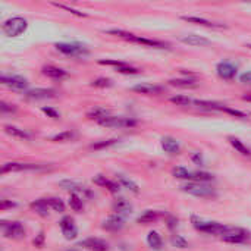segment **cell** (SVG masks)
Segmentation results:
<instances>
[{
	"mask_svg": "<svg viewBox=\"0 0 251 251\" xmlns=\"http://www.w3.org/2000/svg\"><path fill=\"white\" fill-rule=\"evenodd\" d=\"M191 224L197 231L209 234V235H218L219 238L224 235V232L228 228V225H224V224H219L215 221H204L197 216H191Z\"/></svg>",
	"mask_w": 251,
	"mask_h": 251,
	"instance_id": "obj_1",
	"label": "cell"
},
{
	"mask_svg": "<svg viewBox=\"0 0 251 251\" xmlns=\"http://www.w3.org/2000/svg\"><path fill=\"white\" fill-rule=\"evenodd\" d=\"M221 240L228 244H246L251 240V234L250 231L240 226H228Z\"/></svg>",
	"mask_w": 251,
	"mask_h": 251,
	"instance_id": "obj_2",
	"label": "cell"
},
{
	"mask_svg": "<svg viewBox=\"0 0 251 251\" xmlns=\"http://www.w3.org/2000/svg\"><path fill=\"white\" fill-rule=\"evenodd\" d=\"M26 28H28V22H26V19H24L21 16L10 18V19L4 21L3 25H1V31L7 37H18L22 32H25Z\"/></svg>",
	"mask_w": 251,
	"mask_h": 251,
	"instance_id": "obj_3",
	"label": "cell"
},
{
	"mask_svg": "<svg viewBox=\"0 0 251 251\" xmlns=\"http://www.w3.org/2000/svg\"><path fill=\"white\" fill-rule=\"evenodd\" d=\"M181 190L190 196H194V197H215L216 193L212 187L206 185V184H201V182H188V184H184L181 185Z\"/></svg>",
	"mask_w": 251,
	"mask_h": 251,
	"instance_id": "obj_4",
	"label": "cell"
},
{
	"mask_svg": "<svg viewBox=\"0 0 251 251\" xmlns=\"http://www.w3.org/2000/svg\"><path fill=\"white\" fill-rule=\"evenodd\" d=\"M56 50L66 54V56H74V57H79V56H85L88 54V49L84 44L79 43H56L54 44Z\"/></svg>",
	"mask_w": 251,
	"mask_h": 251,
	"instance_id": "obj_5",
	"label": "cell"
},
{
	"mask_svg": "<svg viewBox=\"0 0 251 251\" xmlns=\"http://www.w3.org/2000/svg\"><path fill=\"white\" fill-rule=\"evenodd\" d=\"M1 228H3V235L6 238H9V240H22V238H25V226L18 221L1 222Z\"/></svg>",
	"mask_w": 251,
	"mask_h": 251,
	"instance_id": "obj_6",
	"label": "cell"
},
{
	"mask_svg": "<svg viewBox=\"0 0 251 251\" xmlns=\"http://www.w3.org/2000/svg\"><path fill=\"white\" fill-rule=\"evenodd\" d=\"M101 126L106 128H131L137 125V121L132 118H124V116H106L99 122Z\"/></svg>",
	"mask_w": 251,
	"mask_h": 251,
	"instance_id": "obj_7",
	"label": "cell"
},
{
	"mask_svg": "<svg viewBox=\"0 0 251 251\" xmlns=\"http://www.w3.org/2000/svg\"><path fill=\"white\" fill-rule=\"evenodd\" d=\"M46 165H37V163H19V162H7L1 165V174L9 172H22V171H38L44 169Z\"/></svg>",
	"mask_w": 251,
	"mask_h": 251,
	"instance_id": "obj_8",
	"label": "cell"
},
{
	"mask_svg": "<svg viewBox=\"0 0 251 251\" xmlns=\"http://www.w3.org/2000/svg\"><path fill=\"white\" fill-rule=\"evenodd\" d=\"M0 81H1L3 85L12 88L15 91H24L28 87V81L24 76H19V75H1Z\"/></svg>",
	"mask_w": 251,
	"mask_h": 251,
	"instance_id": "obj_9",
	"label": "cell"
},
{
	"mask_svg": "<svg viewBox=\"0 0 251 251\" xmlns=\"http://www.w3.org/2000/svg\"><path fill=\"white\" fill-rule=\"evenodd\" d=\"M59 226H60V231H62V234H63V237L66 240H75L78 237L76 224H75V221L71 216L62 218V221L59 222Z\"/></svg>",
	"mask_w": 251,
	"mask_h": 251,
	"instance_id": "obj_10",
	"label": "cell"
},
{
	"mask_svg": "<svg viewBox=\"0 0 251 251\" xmlns=\"http://www.w3.org/2000/svg\"><path fill=\"white\" fill-rule=\"evenodd\" d=\"M237 71H238L237 65H234V63H231V62H221V63H218V66H216V72H218L219 78L226 79V81L234 79L235 75H237Z\"/></svg>",
	"mask_w": 251,
	"mask_h": 251,
	"instance_id": "obj_11",
	"label": "cell"
},
{
	"mask_svg": "<svg viewBox=\"0 0 251 251\" xmlns=\"http://www.w3.org/2000/svg\"><path fill=\"white\" fill-rule=\"evenodd\" d=\"M56 96V91L51 88H32L25 91V99L26 100H46L51 99Z\"/></svg>",
	"mask_w": 251,
	"mask_h": 251,
	"instance_id": "obj_12",
	"label": "cell"
},
{
	"mask_svg": "<svg viewBox=\"0 0 251 251\" xmlns=\"http://www.w3.org/2000/svg\"><path fill=\"white\" fill-rule=\"evenodd\" d=\"M59 187L63 188V190L72 191L74 194H78V196H79V193H82V194H85V196H91V191H90L85 185H82V184H79V182H76V181L63 179V181L59 182Z\"/></svg>",
	"mask_w": 251,
	"mask_h": 251,
	"instance_id": "obj_13",
	"label": "cell"
},
{
	"mask_svg": "<svg viewBox=\"0 0 251 251\" xmlns=\"http://www.w3.org/2000/svg\"><path fill=\"white\" fill-rule=\"evenodd\" d=\"M128 41L138 43V44H144V46H149V47H154V49H169V44H168V43H163V41H159V40H151V38L138 37V35H135V34H132V32H131Z\"/></svg>",
	"mask_w": 251,
	"mask_h": 251,
	"instance_id": "obj_14",
	"label": "cell"
},
{
	"mask_svg": "<svg viewBox=\"0 0 251 251\" xmlns=\"http://www.w3.org/2000/svg\"><path fill=\"white\" fill-rule=\"evenodd\" d=\"M124 226H125V221H124L122 216H119V215L109 216V218L103 222V225H101V228L106 229V231H109V232H118V231H121Z\"/></svg>",
	"mask_w": 251,
	"mask_h": 251,
	"instance_id": "obj_15",
	"label": "cell"
},
{
	"mask_svg": "<svg viewBox=\"0 0 251 251\" xmlns=\"http://www.w3.org/2000/svg\"><path fill=\"white\" fill-rule=\"evenodd\" d=\"M179 40H181L184 44L194 46V47H204V46H209V44H210V40H207L206 37L197 35V34H188V35H182Z\"/></svg>",
	"mask_w": 251,
	"mask_h": 251,
	"instance_id": "obj_16",
	"label": "cell"
},
{
	"mask_svg": "<svg viewBox=\"0 0 251 251\" xmlns=\"http://www.w3.org/2000/svg\"><path fill=\"white\" fill-rule=\"evenodd\" d=\"M41 74L51 78V79H63L68 76V72L62 68H57V66H53V65H46L41 68Z\"/></svg>",
	"mask_w": 251,
	"mask_h": 251,
	"instance_id": "obj_17",
	"label": "cell"
},
{
	"mask_svg": "<svg viewBox=\"0 0 251 251\" xmlns=\"http://www.w3.org/2000/svg\"><path fill=\"white\" fill-rule=\"evenodd\" d=\"M79 247H85L93 251H107V243L100 238H87L79 243Z\"/></svg>",
	"mask_w": 251,
	"mask_h": 251,
	"instance_id": "obj_18",
	"label": "cell"
},
{
	"mask_svg": "<svg viewBox=\"0 0 251 251\" xmlns=\"http://www.w3.org/2000/svg\"><path fill=\"white\" fill-rule=\"evenodd\" d=\"M135 93L140 94H160L163 91V87L160 85H154V84H149V82H143V84H137L131 88Z\"/></svg>",
	"mask_w": 251,
	"mask_h": 251,
	"instance_id": "obj_19",
	"label": "cell"
},
{
	"mask_svg": "<svg viewBox=\"0 0 251 251\" xmlns=\"http://www.w3.org/2000/svg\"><path fill=\"white\" fill-rule=\"evenodd\" d=\"M93 181H94V184H97V185H100V187H103V188H107L110 193H118L119 188H121V185H119L118 182H113V181L107 179L104 175H96V176L93 178Z\"/></svg>",
	"mask_w": 251,
	"mask_h": 251,
	"instance_id": "obj_20",
	"label": "cell"
},
{
	"mask_svg": "<svg viewBox=\"0 0 251 251\" xmlns=\"http://www.w3.org/2000/svg\"><path fill=\"white\" fill-rule=\"evenodd\" d=\"M181 18L184 21H187V22L197 24V25H203V26H207V28H226V25H224V24H216V22H212L209 19L199 18V16H181Z\"/></svg>",
	"mask_w": 251,
	"mask_h": 251,
	"instance_id": "obj_21",
	"label": "cell"
},
{
	"mask_svg": "<svg viewBox=\"0 0 251 251\" xmlns=\"http://www.w3.org/2000/svg\"><path fill=\"white\" fill-rule=\"evenodd\" d=\"M162 147L169 154H178L179 150H181V146H179L178 140H175L172 137H163L162 138Z\"/></svg>",
	"mask_w": 251,
	"mask_h": 251,
	"instance_id": "obj_22",
	"label": "cell"
},
{
	"mask_svg": "<svg viewBox=\"0 0 251 251\" xmlns=\"http://www.w3.org/2000/svg\"><path fill=\"white\" fill-rule=\"evenodd\" d=\"M29 207H31L37 215H40V216H43V218L49 216V209H50V207H49L46 199H38V200L32 201V203L29 204Z\"/></svg>",
	"mask_w": 251,
	"mask_h": 251,
	"instance_id": "obj_23",
	"label": "cell"
},
{
	"mask_svg": "<svg viewBox=\"0 0 251 251\" xmlns=\"http://www.w3.org/2000/svg\"><path fill=\"white\" fill-rule=\"evenodd\" d=\"M116 181H118V184L121 187L129 190L131 193H134V194H138L140 193V187L134 181H131L128 176H125V175H116Z\"/></svg>",
	"mask_w": 251,
	"mask_h": 251,
	"instance_id": "obj_24",
	"label": "cell"
},
{
	"mask_svg": "<svg viewBox=\"0 0 251 251\" xmlns=\"http://www.w3.org/2000/svg\"><path fill=\"white\" fill-rule=\"evenodd\" d=\"M113 210L121 216V215L131 213L132 206H131V203H129L128 200H125V199H118V200H115V203H113Z\"/></svg>",
	"mask_w": 251,
	"mask_h": 251,
	"instance_id": "obj_25",
	"label": "cell"
},
{
	"mask_svg": "<svg viewBox=\"0 0 251 251\" xmlns=\"http://www.w3.org/2000/svg\"><path fill=\"white\" fill-rule=\"evenodd\" d=\"M169 84L174 85V87L191 88V87H196L197 85V79L194 76H190V78H175V79H171Z\"/></svg>",
	"mask_w": 251,
	"mask_h": 251,
	"instance_id": "obj_26",
	"label": "cell"
},
{
	"mask_svg": "<svg viewBox=\"0 0 251 251\" xmlns=\"http://www.w3.org/2000/svg\"><path fill=\"white\" fill-rule=\"evenodd\" d=\"M159 212H156V210H146L141 216H138V219H137V222L140 224V225H149V224H153V222H156L157 219H159Z\"/></svg>",
	"mask_w": 251,
	"mask_h": 251,
	"instance_id": "obj_27",
	"label": "cell"
},
{
	"mask_svg": "<svg viewBox=\"0 0 251 251\" xmlns=\"http://www.w3.org/2000/svg\"><path fill=\"white\" fill-rule=\"evenodd\" d=\"M147 244H149L153 250H160V249L163 247V240H162V237H160L159 232L151 231V232H149V235H147Z\"/></svg>",
	"mask_w": 251,
	"mask_h": 251,
	"instance_id": "obj_28",
	"label": "cell"
},
{
	"mask_svg": "<svg viewBox=\"0 0 251 251\" xmlns=\"http://www.w3.org/2000/svg\"><path fill=\"white\" fill-rule=\"evenodd\" d=\"M194 106L200 107V109H206V110H225L224 104L215 103V101H206V100H194L193 101Z\"/></svg>",
	"mask_w": 251,
	"mask_h": 251,
	"instance_id": "obj_29",
	"label": "cell"
},
{
	"mask_svg": "<svg viewBox=\"0 0 251 251\" xmlns=\"http://www.w3.org/2000/svg\"><path fill=\"white\" fill-rule=\"evenodd\" d=\"M4 131L9 135L16 137V138H21V140H29L31 138V135L26 131H24V129H21L18 126H13V125H4Z\"/></svg>",
	"mask_w": 251,
	"mask_h": 251,
	"instance_id": "obj_30",
	"label": "cell"
},
{
	"mask_svg": "<svg viewBox=\"0 0 251 251\" xmlns=\"http://www.w3.org/2000/svg\"><path fill=\"white\" fill-rule=\"evenodd\" d=\"M228 140H229L231 146H232L238 153H241L243 156H251V150L243 143V141H241V140H238V138H235V137H229Z\"/></svg>",
	"mask_w": 251,
	"mask_h": 251,
	"instance_id": "obj_31",
	"label": "cell"
},
{
	"mask_svg": "<svg viewBox=\"0 0 251 251\" xmlns=\"http://www.w3.org/2000/svg\"><path fill=\"white\" fill-rule=\"evenodd\" d=\"M106 116H109V110L104 109V107H94L93 110H90L87 113V118L88 119H94L97 122H100L101 119H104Z\"/></svg>",
	"mask_w": 251,
	"mask_h": 251,
	"instance_id": "obj_32",
	"label": "cell"
},
{
	"mask_svg": "<svg viewBox=\"0 0 251 251\" xmlns=\"http://www.w3.org/2000/svg\"><path fill=\"white\" fill-rule=\"evenodd\" d=\"M68 203H69V206H71V209H72L74 212H78V213H79V212H82V209H84L82 199H81L78 194H74V193H71Z\"/></svg>",
	"mask_w": 251,
	"mask_h": 251,
	"instance_id": "obj_33",
	"label": "cell"
},
{
	"mask_svg": "<svg viewBox=\"0 0 251 251\" xmlns=\"http://www.w3.org/2000/svg\"><path fill=\"white\" fill-rule=\"evenodd\" d=\"M46 201H47V204H49V207L51 210H54L57 213H63L65 212V203L60 199H57V197H49V199H46Z\"/></svg>",
	"mask_w": 251,
	"mask_h": 251,
	"instance_id": "obj_34",
	"label": "cell"
},
{
	"mask_svg": "<svg viewBox=\"0 0 251 251\" xmlns=\"http://www.w3.org/2000/svg\"><path fill=\"white\" fill-rule=\"evenodd\" d=\"M76 138V132L75 131H63L54 137H51V141L54 143H65V141H72Z\"/></svg>",
	"mask_w": 251,
	"mask_h": 251,
	"instance_id": "obj_35",
	"label": "cell"
},
{
	"mask_svg": "<svg viewBox=\"0 0 251 251\" xmlns=\"http://www.w3.org/2000/svg\"><path fill=\"white\" fill-rule=\"evenodd\" d=\"M191 181L193 182H209V181H213V175L209 174V172H191Z\"/></svg>",
	"mask_w": 251,
	"mask_h": 251,
	"instance_id": "obj_36",
	"label": "cell"
},
{
	"mask_svg": "<svg viewBox=\"0 0 251 251\" xmlns=\"http://www.w3.org/2000/svg\"><path fill=\"white\" fill-rule=\"evenodd\" d=\"M172 175H174L175 178H178V179H188V181H191V172H190L188 169L182 168V166L174 168V169H172Z\"/></svg>",
	"mask_w": 251,
	"mask_h": 251,
	"instance_id": "obj_37",
	"label": "cell"
},
{
	"mask_svg": "<svg viewBox=\"0 0 251 251\" xmlns=\"http://www.w3.org/2000/svg\"><path fill=\"white\" fill-rule=\"evenodd\" d=\"M119 140L118 138H110V140H101V141H97V143H93L90 146V149L93 150H101V149H106V147H110L113 144H116Z\"/></svg>",
	"mask_w": 251,
	"mask_h": 251,
	"instance_id": "obj_38",
	"label": "cell"
},
{
	"mask_svg": "<svg viewBox=\"0 0 251 251\" xmlns=\"http://www.w3.org/2000/svg\"><path fill=\"white\" fill-rule=\"evenodd\" d=\"M112 85H113V81L110 78H97L91 81V87H96V88H109Z\"/></svg>",
	"mask_w": 251,
	"mask_h": 251,
	"instance_id": "obj_39",
	"label": "cell"
},
{
	"mask_svg": "<svg viewBox=\"0 0 251 251\" xmlns=\"http://www.w3.org/2000/svg\"><path fill=\"white\" fill-rule=\"evenodd\" d=\"M171 101L178 104V106H188V104H193V99H190L188 96H174L171 97Z\"/></svg>",
	"mask_w": 251,
	"mask_h": 251,
	"instance_id": "obj_40",
	"label": "cell"
},
{
	"mask_svg": "<svg viewBox=\"0 0 251 251\" xmlns=\"http://www.w3.org/2000/svg\"><path fill=\"white\" fill-rule=\"evenodd\" d=\"M172 246L174 247H178V249H188V241L184 238V237H181V235H174L172 237Z\"/></svg>",
	"mask_w": 251,
	"mask_h": 251,
	"instance_id": "obj_41",
	"label": "cell"
},
{
	"mask_svg": "<svg viewBox=\"0 0 251 251\" xmlns=\"http://www.w3.org/2000/svg\"><path fill=\"white\" fill-rule=\"evenodd\" d=\"M53 6H56V7H60V9H63V10H68V12H71L72 15H75V16H79V18H85V16H87V13H84V12H79V10L74 9V7H69V6H66V4H62V3H53Z\"/></svg>",
	"mask_w": 251,
	"mask_h": 251,
	"instance_id": "obj_42",
	"label": "cell"
},
{
	"mask_svg": "<svg viewBox=\"0 0 251 251\" xmlns=\"http://www.w3.org/2000/svg\"><path fill=\"white\" fill-rule=\"evenodd\" d=\"M116 71H118L119 74H126V75H135V74H138V72H140L137 68H134V66H129V65H125V66L116 68Z\"/></svg>",
	"mask_w": 251,
	"mask_h": 251,
	"instance_id": "obj_43",
	"label": "cell"
},
{
	"mask_svg": "<svg viewBox=\"0 0 251 251\" xmlns=\"http://www.w3.org/2000/svg\"><path fill=\"white\" fill-rule=\"evenodd\" d=\"M99 63H100V65H110V66H115V68H121V66H125V65H126L125 62H121V60H109V59H106V60H99Z\"/></svg>",
	"mask_w": 251,
	"mask_h": 251,
	"instance_id": "obj_44",
	"label": "cell"
},
{
	"mask_svg": "<svg viewBox=\"0 0 251 251\" xmlns=\"http://www.w3.org/2000/svg\"><path fill=\"white\" fill-rule=\"evenodd\" d=\"M41 110H43L47 116H50V118H53V119H59V118H60L59 112H56V110L51 109V107H43Z\"/></svg>",
	"mask_w": 251,
	"mask_h": 251,
	"instance_id": "obj_45",
	"label": "cell"
},
{
	"mask_svg": "<svg viewBox=\"0 0 251 251\" xmlns=\"http://www.w3.org/2000/svg\"><path fill=\"white\" fill-rule=\"evenodd\" d=\"M0 110H1V113H7V112H15L16 107L13 104H7V103L1 101L0 103Z\"/></svg>",
	"mask_w": 251,
	"mask_h": 251,
	"instance_id": "obj_46",
	"label": "cell"
},
{
	"mask_svg": "<svg viewBox=\"0 0 251 251\" xmlns=\"http://www.w3.org/2000/svg\"><path fill=\"white\" fill-rule=\"evenodd\" d=\"M12 207H16V203H15V201H9V200H1V201H0V209H1V210L12 209Z\"/></svg>",
	"mask_w": 251,
	"mask_h": 251,
	"instance_id": "obj_47",
	"label": "cell"
},
{
	"mask_svg": "<svg viewBox=\"0 0 251 251\" xmlns=\"http://www.w3.org/2000/svg\"><path fill=\"white\" fill-rule=\"evenodd\" d=\"M225 112H228V113H231V115H234V116H238V118H247L246 113H243V112H240V110L229 109V107H225Z\"/></svg>",
	"mask_w": 251,
	"mask_h": 251,
	"instance_id": "obj_48",
	"label": "cell"
},
{
	"mask_svg": "<svg viewBox=\"0 0 251 251\" xmlns=\"http://www.w3.org/2000/svg\"><path fill=\"white\" fill-rule=\"evenodd\" d=\"M191 160L194 162V163H197V165H203V157H201V154L200 153H193V156H191Z\"/></svg>",
	"mask_w": 251,
	"mask_h": 251,
	"instance_id": "obj_49",
	"label": "cell"
},
{
	"mask_svg": "<svg viewBox=\"0 0 251 251\" xmlns=\"http://www.w3.org/2000/svg\"><path fill=\"white\" fill-rule=\"evenodd\" d=\"M240 79H241V82H244V84H251V72H244V74L240 76Z\"/></svg>",
	"mask_w": 251,
	"mask_h": 251,
	"instance_id": "obj_50",
	"label": "cell"
},
{
	"mask_svg": "<svg viewBox=\"0 0 251 251\" xmlns=\"http://www.w3.org/2000/svg\"><path fill=\"white\" fill-rule=\"evenodd\" d=\"M43 241H44V234H43V232H40V234H38V237L34 240V246H35V247H41V246H43Z\"/></svg>",
	"mask_w": 251,
	"mask_h": 251,
	"instance_id": "obj_51",
	"label": "cell"
},
{
	"mask_svg": "<svg viewBox=\"0 0 251 251\" xmlns=\"http://www.w3.org/2000/svg\"><path fill=\"white\" fill-rule=\"evenodd\" d=\"M176 224H178L176 219H174V218H169V219H168V226H169L171 229H174V228L176 226Z\"/></svg>",
	"mask_w": 251,
	"mask_h": 251,
	"instance_id": "obj_52",
	"label": "cell"
},
{
	"mask_svg": "<svg viewBox=\"0 0 251 251\" xmlns=\"http://www.w3.org/2000/svg\"><path fill=\"white\" fill-rule=\"evenodd\" d=\"M243 100H246V101H251V94H244V96H243Z\"/></svg>",
	"mask_w": 251,
	"mask_h": 251,
	"instance_id": "obj_53",
	"label": "cell"
},
{
	"mask_svg": "<svg viewBox=\"0 0 251 251\" xmlns=\"http://www.w3.org/2000/svg\"><path fill=\"white\" fill-rule=\"evenodd\" d=\"M68 251H76V250H75V249H72V250H68Z\"/></svg>",
	"mask_w": 251,
	"mask_h": 251,
	"instance_id": "obj_54",
	"label": "cell"
},
{
	"mask_svg": "<svg viewBox=\"0 0 251 251\" xmlns=\"http://www.w3.org/2000/svg\"><path fill=\"white\" fill-rule=\"evenodd\" d=\"M249 47H251V44H250V46H249Z\"/></svg>",
	"mask_w": 251,
	"mask_h": 251,
	"instance_id": "obj_55",
	"label": "cell"
}]
</instances>
